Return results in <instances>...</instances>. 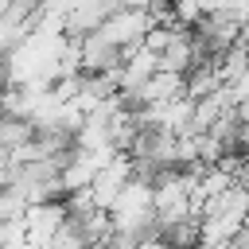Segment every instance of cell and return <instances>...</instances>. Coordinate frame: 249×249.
<instances>
[{
    "label": "cell",
    "instance_id": "cell-3",
    "mask_svg": "<svg viewBox=\"0 0 249 249\" xmlns=\"http://www.w3.org/2000/svg\"><path fill=\"white\" fill-rule=\"evenodd\" d=\"M109 12H113V0H78V4L62 16V31H66L70 39H82V35L97 31V27L109 19Z\"/></svg>",
    "mask_w": 249,
    "mask_h": 249
},
{
    "label": "cell",
    "instance_id": "cell-4",
    "mask_svg": "<svg viewBox=\"0 0 249 249\" xmlns=\"http://www.w3.org/2000/svg\"><path fill=\"white\" fill-rule=\"evenodd\" d=\"M31 136H35L31 121H19V117H0V152H4V156L19 152Z\"/></svg>",
    "mask_w": 249,
    "mask_h": 249
},
{
    "label": "cell",
    "instance_id": "cell-1",
    "mask_svg": "<svg viewBox=\"0 0 249 249\" xmlns=\"http://www.w3.org/2000/svg\"><path fill=\"white\" fill-rule=\"evenodd\" d=\"M148 27H152V16H148V12H121V8H113L109 19L97 27V35H101L113 51L124 54V51H132V47L144 43Z\"/></svg>",
    "mask_w": 249,
    "mask_h": 249
},
{
    "label": "cell",
    "instance_id": "cell-6",
    "mask_svg": "<svg viewBox=\"0 0 249 249\" xmlns=\"http://www.w3.org/2000/svg\"><path fill=\"white\" fill-rule=\"evenodd\" d=\"M160 0H113V8H121V12H152Z\"/></svg>",
    "mask_w": 249,
    "mask_h": 249
},
{
    "label": "cell",
    "instance_id": "cell-5",
    "mask_svg": "<svg viewBox=\"0 0 249 249\" xmlns=\"http://www.w3.org/2000/svg\"><path fill=\"white\" fill-rule=\"evenodd\" d=\"M19 218H23L19 198H12L8 191H0V226H4V222H19Z\"/></svg>",
    "mask_w": 249,
    "mask_h": 249
},
{
    "label": "cell",
    "instance_id": "cell-2",
    "mask_svg": "<svg viewBox=\"0 0 249 249\" xmlns=\"http://www.w3.org/2000/svg\"><path fill=\"white\" fill-rule=\"evenodd\" d=\"M66 222V210L62 202H39V206H27L23 210V237L31 249H43V241Z\"/></svg>",
    "mask_w": 249,
    "mask_h": 249
}]
</instances>
